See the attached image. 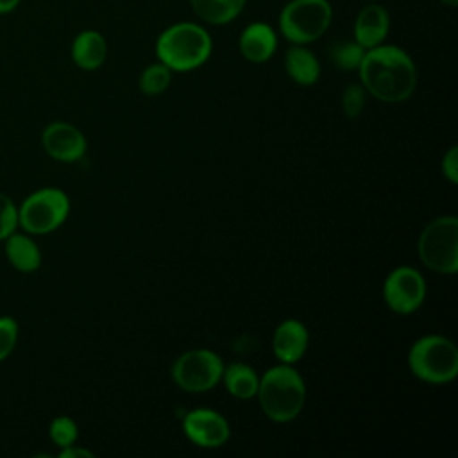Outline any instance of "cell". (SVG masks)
I'll list each match as a JSON object with an SVG mask.
<instances>
[{"label": "cell", "mask_w": 458, "mask_h": 458, "mask_svg": "<svg viewBox=\"0 0 458 458\" xmlns=\"http://www.w3.org/2000/svg\"><path fill=\"white\" fill-rule=\"evenodd\" d=\"M358 73L365 91L386 104L408 100L417 88V66L397 45L381 43L365 50Z\"/></svg>", "instance_id": "6da1fadb"}, {"label": "cell", "mask_w": 458, "mask_h": 458, "mask_svg": "<svg viewBox=\"0 0 458 458\" xmlns=\"http://www.w3.org/2000/svg\"><path fill=\"white\" fill-rule=\"evenodd\" d=\"M213 52V39L204 25L177 21L168 25L156 39L157 61L172 72H191L200 68Z\"/></svg>", "instance_id": "7a4b0ae2"}, {"label": "cell", "mask_w": 458, "mask_h": 458, "mask_svg": "<svg viewBox=\"0 0 458 458\" xmlns=\"http://www.w3.org/2000/svg\"><path fill=\"white\" fill-rule=\"evenodd\" d=\"M256 395L263 413L270 420L290 422L304 408L306 385L292 365L281 363L263 372Z\"/></svg>", "instance_id": "3957f363"}, {"label": "cell", "mask_w": 458, "mask_h": 458, "mask_svg": "<svg viewBox=\"0 0 458 458\" xmlns=\"http://www.w3.org/2000/svg\"><path fill=\"white\" fill-rule=\"evenodd\" d=\"M331 21L329 0H290L277 16V29L292 45H310L327 32Z\"/></svg>", "instance_id": "277c9868"}, {"label": "cell", "mask_w": 458, "mask_h": 458, "mask_svg": "<svg viewBox=\"0 0 458 458\" xmlns=\"http://www.w3.org/2000/svg\"><path fill=\"white\" fill-rule=\"evenodd\" d=\"M408 367L420 381L449 383L458 374V349L442 335L422 336L410 347Z\"/></svg>", "instance_id": "5b68a950"}, {"label": "cell", "mask_w": 458, "mask_h": 458, "mask_svg": "<svg viewBox=\"0 0 458 458\" xmlns=\"http://www.w3.org/2000/svg\"><path fill=\"white\" fill-rule=\"evenodd\" d=\"M70 215L68 195L54 186H45L27 195L18 206V229L41 236L59 229Z\"/></svg>", "instance_id": "8992f818"}, {"label": "cell", "mask_w": 458, "mask_h": 458, "mask_svg": "<svg viewBox=\"0 0 458 458\" xmlns=\"http://www.w3.org/2000/svg\"><path fill=\"white\" fill-rule=\"evenodd\" d=\"M420 261L437 274L453 276L458 270V218L453 215L431 220L417 243Z\"/></svg>", "instance_id": "52a82bcc"}, {"label": "cell", "mask_w": 458, "mask_h": 458, "mask_svg": "<svg viewBox=\"0 0 458 458\" xmlns=\"http://www.w3.org/2000/svg\"><path fill=\"white\" fill-rule=\"evenodd\" d=\"M224 372V363L218 354L209 349H191L182 352L172 365L175 385L191 394L211 390Z\"/></svg>", "instance_id": "ba28073f"}, {"label": "cell", "mask_w": 458, "mask_h": 458, "mask_svg": "<svg viewBox=\"0 0 458 458\" xmlns=\"http://www.w3.org/2000/svg\"><path fill=\"white\" fill-rule=\"evenodd\" d=\"M426 297V281L413 267L394 268L383 284V299L386 306L399 313L410 315L420 308Z\"/></svg>", "instance_id": "9c48e42d"}, {"label": "cell", "mask_w": 458, "mask_h": 458, "mask_svg": "<svg viewBox=\"0 0 458 458\" xmlns=\"http://www.w3.org/2000/svg\"><path fill=\"white\" fill-rule=\"evenodd\" d=\"M182 431L195 445L206 449L222 447L231 437L229 422L224 415L209 408L188 411L182 419Z\"/></svg>", "instance_id": "30bf717a"}, {"label": "cell", "mask_w": 458, "mask_h": 458, "mask_svg": "<svg viewBox=\"0 0 458 458\" xmlns=\"http://www.w3.org/2000/svg\"><path fill=\"white\" fill-rule=\"evenodd\" d=\"M41 145L45 152L59 163L81 161L88 148L84 134L66 122L48 123L41 132Z\"/></svg>", "instance_id": "8fae6325"}, {"label": "cell", "mask_w": 458, "mask_h": 458, "mask_svg": "<svg viewBox=\"0 0 458 458\" xmlns=\"http://www.w3.org/2000/svg\"><path fill=\"white\" fill-rule=\"evenodd\" d=\"M390 32V13L379 2H365L352 23V39L365 50L385 43Z\"/></svg>", "instance_id": "7c38bea8"}, {"label": "cell", "mask_w": 458, "mask_h": 458, "mask_svg": "<svg viewBox=\"0 0 458 458\" xmlns=\"http://www.w3.org/2000/svg\"><path fill=\"white\" fill-rule=\"evenodd\" d=\"M277 32L267 21H252L238 36V50L243 59L254 64L267 63L277 50Z\"/></svg>", "instance_id": "4fadbf2b"}, {"label": "cell", "mask_w": 458, "mask_h": 458, "mask_svg": "<svg viewBox=\"0 0 458 458\" xmlns=\"http://www.w3.org/2000/svg\"><path fill=\"white\" fill-rule=\"evenodd\" d=\"M308 340L310 335L306 326L301 320L286 318L274 331L272 351L281 363L292 365L304 356L308 349Z\"/></svg>", "instance_id": "5bb4252c"}, {"label": "cell", "mask_w": 458, "mask_h": 458, "mask_svg": "<svg viewBox=\"0 0 458 458\" xmlns=\"http://www.w3.org/2000/svg\"><path fill=\"white\" fill-rule=\"evenodd\" d=\"M70 55L77 68L93 72L100 68L107 57V41L102 32L95 29H84L73 38Z\"/></svg>", "instance_id": "9a60e30c"}, {"label": "cell", "mask_w": 458, "mask_h": 458, "mask_svg": "<svg viewBox=\"0 0 458 458\" xmlns=\"http://www.w3.org/2000/svg\"><path fill=\"white\" fill-rule=\"evenodd\" d=\"M4 252L13 268L21 274H32L41 267V250L29 233H11L4 240Z\"/></svg>", "instance_id": "2e32d148"}, {"label": "cell", "mask_w": 458, "mask_h": 458, "mask_svg": "<svg viewBox=\"0 0 458 458\" xmlns=\"http://www.w3.org/2000/svg\"><path fill=\"white\" fill-rule=\"evenodd\" d=\"M284 70L299 86H313L320 77V61L306 45H292L284 54Z\"/></svg>", "instance_id": "e0dca14e"}, {"label": "cell", "mask_w": 458, "mask_h": 458, "mask_svg": "<svg viewBox=\"0 0 458 458\" xmlns=\"http://www.w3.org/2000/svg\"><path fill=\"white\" fill-rule=\"evenodd\" d=\"M190 5L200 21L222 27L243 13L247 0H190Z\"/></svg>", "instance_id": "ac0fdd59"}, {"label": "cell", "mask_w": 458, "mask_h": 458, "mask_svg": "<svg viewBox=\"0 0 458 458\" xmlns=\"http://www.w3.org/2000/svg\"><path fill=\"white\" fill-rule=\"evenodd\" d=\"M220 381H224L225 390L236 399H252L259 385V377L254 369L242 361L224 367Z\"/></svg>", "instance_id": "d6986e66"}, {"label": "cell", "mask_w": 458, "mask_h": 458, "mask_svg": "<svg viewBox=\"0 0 458 458\" xmlns=\"http://www.w3.org/2000/svg\"><path fill=\"white\" fill-rule=\"evenodd\" d=\"M170 82H172V70L166 64H163L161 61H156V63H150L148 66H145L138 79L140 91L148 97L161 95L163 91L168 89Z\"/></svg>", "instance_id": "ffe728a7"}, {"label": "cell", "mask_w": 458, "mask_h": 458, "mask_svg": "<svg viewBox=\"0 0 458 458\" xmlns=\"http://www.w3.org/2000/svg\"><path fill=\"white\" fill-rule=\"evenodd\" d=\"M363 55H365V48L358 45L354 39L336 41L329 48V57L333 64L344 72H356L363 61Z\"/></svg>", "instance_id": "44dd1931"}, {"label": "cell", "mask_w": 458, "mask_h": 458, "mask_svg": "<svg viewBox=\"0 0 458 458\" xmlns=\"http://www.w3.org/2000/svg\"><path fill=\"white\" fill-rule=\"evenodd\" d=\"M48 435L50 440L59 447H66L77 442L79 438V428L75 424L73 419H70L68 415H57L52 419L50 426H48Z\"/></svg>", "instance_id": "7402d4cb"}, {"label": "cell", "mask_w": 458, "mask_h": 458, "mask_svg": "<svg viewBox=\"0 0 458 458\" xmlns=\"http://www.w3.org/2000/svg\"><path fill=\"white\" fill-rule=\"evenodd\" d=\"M20 336V326L16 318L4 315L0 317V361L7 360L14 351Z\"/></svg>", "instance_id": "603a6c76"}, {"label": "cell", "mask_w": 458, "mask_h": 458, "mask_svg": "<svg viewBox=\"0 0 458 458\" xmlns=\"http://www.w3.org/2000/svg\"><path fill=\"white\" fill-rule=\"evenodd\" d=\"M367 91L361 84H349L342 93V109L347 118H358L365 107Z\"/></svg>", "instance_id": "cb8c5ba5"}, {"label": "cell", "mask_w": 458, "mask_h": 458, "mask_svg": "<svg viewBox=\"0 0 458 458\" xmlns=\"http://www.w3.org/2000/svg\"><path fill=\"white\" fill-rule=\"evenodd\" d=\"M18 229V206L14 200L0 191V242Z\"/></svg>", "instance_id": "d4e9b609"}, {"label": "cell", "mask_w": 458, "mask_h": 458, "mask_svg": "<svg viewBox=\"0 0 458 458\" xmlns=\"http://www.w3.org/2000/svg\"><path fill=\"white\" fill-rule=\"evenodd\" d=\"M442 175L451 182L456 184L458 182V147H451L444 157H442Z\"/></svg>", "instance_id": "484cf974"}, {"label": "cell", "mask_w": 458, "mask_h": 458, "mask_svg": "<svg viewBox=\"0 0 458 458\" xmlns=\"http://www.w3.org/2000/svg\"><path fill=\"white\" fill-rule=\"evenodd\" d=\"M59 458H93V453L77 444L66 445L59 451Z\"/></svg>", "instance_id": "4316f807"}, {"label": "cell", "mask_w": 458, "mask_h": 458, "mask_svg": "<svg viewBox=\"0 0 458 458\" xmlns=\"http://www.w3.org/2000/svg\"><path fill=\"white\" fill-rule=\"evenodd\" d=\"M21 0H0V14H9L18 9Z\"/></svg>", "instance_id": "83f0119b"}, {"label": "cell", "mask_w": 458, "mask_h": 458, "mask_svg": "<svg viewBox=\"0 0 458 458\" xmlns=\"http://www.w3.org/2000/svg\"><path fill=\"white\" fill-rule=\"evenodd\" d=\"M440 4H444L445 7H456L458 5V0H438Z\"/></svg>", "instance_id": "f1b7e54d"}, {"label": "cell", "mask_w": 458, "mask_h": 458, "mask_svg": "<svg viewBox=\"0 0 458 458\" xmlns=\"http://www.w3.org/2000/svg\"><path fill=\"white\" fill-rule=\"evenodd\" d=\"M361 2H379V0H361Z\"/></svg>", "instance_id": "f546056e"}]
</instances>
